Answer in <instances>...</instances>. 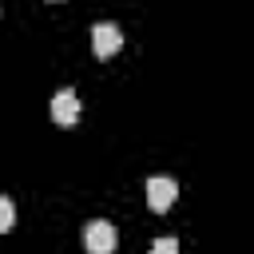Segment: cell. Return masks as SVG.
Segmentation results:
<instances>
[{
  "label": "cell",
  "mask_w": 254,
  "mask_h": 254,
  "mask_svg": "<svg viewBox=\"0 0 254 254\" xmlns=\"http://www.w3.org/2000/svg\"><path fill=\"white\" fill-rule=\"evenodd\" d=\"M151 254H179V238H159L151 246Z\"/></svg>",
  "instance_id": "obj_6"
},
{
  "label": "cell",
  "mask_w": 254,
  "mask_h": 254,
  "mask_svg": "<svg viewBox=\"0 0 254 254\" xmlns=\"http://www.w3.org/2000/svg\"><path fill=\"white\" fill-rule=\"evenodd\" d=\"M16 226V206H12V198L8 194H0V234L4 230H12Z\"/></svg>",
  "instance_id": "obj_5"
},
{
  "label": "cell",
  "mask_w": 254,
  "mask_h": 254,
  "mask_svg": "<svg viewBox=\"0 0 254 254\" xmlns=\"http://www.w3.org/2000/svg\"><path fill=\"white\" fill-rule=\"evenodd\" d=\"M175 194H179V183H175V179H167V175L147 179V206H151L155 214H163V210L175 202Z\"/></svg>",
  "instance_id": "obj_3"
},
{
  "label": "cell",
  "mask_w": 254,
  "mask_h": 254,
  "mask_svg": "<svg viewBox=\"0 0 254 254\" xmlns=\"http://www.w3.org/2000/svg\"><path fill=\"white\" fill-rule=\"evenodd\" d=\"M83 246H87V254H111L115 250V226L103 218L83 222Z\"/></svg>",
  "instance_id": "obj_1"
},
{
  "label": "cell",
  "mask_w": 254,
  "mask_h": 254,
  "mask_svg": "<svg viewBox=\"0 0 254 254\" xmlns=\"http://www.w3.org/2000/svg\"><path fill=\"white\" fill-rule=\"evenodd\" d=\"M52 119H56L60 127H71V123L79 119V99H75L71 87H64V91L52 95Z\"/></svg>",
  "instance_id": "obj_4"
},
{
  "label": "cell",
  "mask_w": 254,
  "mask_h": 254,
  "mask_svg": "<svg viewBox=\"0 0 254 254\" xmlns=\"http://www.w3.org/2000/svg\"><path fill=\"white\" fill-rule=\"evenodd\" d=\"M119 48H123V32H119L111 20H103V24H91V52H95L99 60L115 56Z\"/></svg>",
  "instance_id": "obj_2"
}]
</instances>
